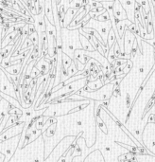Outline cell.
I'll list each match as a JSON object with an SVG mask.
<instances>
[{
    "mask_svg": "<svg viewBox=\"0 0 155 162\" xmlns=\"http://www.w3.org/2000/svg\"><path fill=\"white\" fill-rule=\"evenodd\" d=\"M20 137H21V134L17 135L16 137H12V138H8L6 140H3V142L0 143V152L3 153L5 155H10L11 156L16 148L17 145L19 143L20 140Z\"/></svg>",
    "mask_w": 155,
    "mask_h": 162,
    "instance_id": "6da1fadb",
    "label": "cell"
},
{
    "mask_svg": "<svg viewBox=\"0 0 155 162\" xmlns=\"http://www.w3.org/2000/svg\"><path fill=\"white\" fill-rule=\"evenodd\" d=\"M113 14L115 18L119 20H124L127 19V12L123 9L122 4L120 3V0H115L114 1V6H113Z\"/></svg>",
    "mask_w": 155,
    "mask_h": 162,
    "instance_id": "7a4b0ae2",
    "label": "cell"
},
{
    "mask_svg": "<svg viewBox=\"0 0 155 162\" xmlns=\"http://www.w3.org/2000/svg\"><path fill=\"white\" fill-rule=\"evenodd\" d=\"M52 6V0H45V8H43V11H45V17H47L51 24L55 25L54 21V16H53V10L51 8Z\"/></svg>",
    "mask_w": 155,
    "mask_h": 162,
    "instance_id": "3957f363",
    "label": "cell"
},
{
    "mask_svg": "<svg viewBox=\"0 0 155 162\" xmlns=\"http://www.w3.org/2000/svg\"><path fill=\"white\" fill-rule=\"evenodd\" d=\"M130 23H132V22L131 21H129L127 19H124V20H120L117 23V24H116V30H117V34H118V36H119L120 39L124 36L125 30L128 28V25H130Z\"/></svg>",
    "mask_w": 155,
    "mask_h": 162,
    "instance_id": "277c9868",
    "label": "cell"
},
{
    "mask_svg": "<svg viewBox=\"0 0 155 162\" xmlns=\"http://www.w3.org/2000/svg\"><path fill=\"white\" fill-rule=\"evenodd\" d=\"M79 42H80V44L82 45V49L84 50L90 51V52H93V51L96 50V49H95L94 45H92V43L88 40L86 37H84L82 34H80V33H79Z\"/></svg>",
    "mask_w": 155,
    "mask_h": 162,
    "instance_id": "5b68a950",
    "label": "cell"
},
{
    "mask_svg": "<svg viewBox=\"0 0 155 162\" xmlns=\"http://www.w3.org/2000/svg\"><path fill=\"white\" fill-rule=\"evenodd\" d=\"M77 11H78V9L71 8V7H69L67 10H66V11L64 13V26H65V28L67 26H69V24L71 23L73 17L77 13Z\"/></svg>",
    "mask_w": 155,
    "mask_h": 162,
    "instance_id": "8992f818",
    "label": "cell"
},
{
    "mask_svg": "<svg viewBox=\"0 0 155 162\" xmlns=\"http://www.w3.org/2000/svg\"><path fill=\"white\" fill-rule=\"evenodd\" d=\"M3 68V67H2ZM6 72H8L9 74L11 75H16V74H19L22 72V63H19V64H11L6 68H3Z\"/></svg>",
    "mask_w": 155,
    "mask_h": 162,
    "instance_id": "52a82bcc",
    "label": "cell"
},
{
    "mask_svg": "<svg viewBox=\"0 0 155 162\" xmlns=\"http://www.w3.org/2000/svg\"><path fill=\"white\" fill-rule=\"evenodd\" d=\"M115 41H116V33L114 30V29L111 28V30L108 32V36H107V47H108V49L112 48Z\"/></svg>",
    "mask_w": 155,
    "mask_h": 162,
    "instance_id": "ba28073f",
    "label": "cell"
},
{
    "mask_svg": "<svg viewBox=\"0 0 155 162\" xmlns=\"http://www.w3.org/2000/svg\"><path fill=\"white\" fill-rule=\"evenodd\" d=\"M97 80L90 81L89 83H86L88 86L90 87V89H91L93 92L98 90L99 88H101V87L103 86V83H102V81H101L100 79H98V78H97Z\"/></svg>",
    "mask_w": 155,
    "mask_h": 162,
    "instance_id": "9c48e42d",
    "label": "cell"
},
{
    "mask_svg": "<svg viewBox=\"0 0 155 162\" xmlns=\"http://www.w3.org/2000/svg\"><path fill=\"white\" fill-rule=\"evenodd\" d=\"M72 62H73V59L70 56H68L67 54L62 52V54H61V67H63L64 69H68V67L70 66Z\"/></svg>",
    "mask_w": 155,
    "mask_h": 162,
    "instance_id": "30bf717a",
    "label": "cell"
},
{
    "mask_svg": "<svg viewBox=\"0 0 155 162\" xmlns=\"http://www.w3.org/2000/svg\"><path fill=\"white\" fill-rule=\"evenodd\" d=\"M78 71H79V69H78V67H77V64H76L75 62L73 61L72 64H70V66H69L68 69H67V72H68V78H70V77L76 75V74L78 73Z\"/></svg>",
    "mask_w": 155,
    "mask_h": 162,
    "instance_id": "8fae6325",
    "label": "cell"
},
{
    "mask_svg": "<svg viewBox=\"0 0 155 162\" xmlns=\"http://www.w3.org/2000/svg\"><path fill=\"white\" fill-rule=\"evenodd\" d=\"M55 130H56V123L50 124L49 126L47 127L45 135H46L47 137H51V136H54V134H55Z\"/></svg>",
    "mask_w": 155,
    "mask_h": 162,
    "instance_id": "7c38bea8",
    "label": "cell"
},
{
    "mask_svg": "<svg viewBox=\"0 0 155 162\" xmlns=\"http://www.w3.org/2000/svg\"><path fill=\"white\" fill-rule=\"evenodd\" d=\"M35 125H36L37 129L42 130L43 127L45 126V116H39L38 119L35 121Z\"/></svg>",
    "mask_w": 155,
    "mask_h": 162,
    "instance_id": "4fadbf2b",
    "label": "cell"
},
{
    "mask_svg": "<svg viewBox=\"0 0 155 162\" xmlns=\"http://www.w3.org/2000/svg\"><path fill=\"white\" fill-rule=\"evenodd\" d=\"M97 21H100V22H107V21H110V14L107 11H105L104 12H102L101 14H99L97 17Z\"/></svg>",
    "mask_w": 155,
    "mask_h": 162,
    "instance_id": "5bb4252c",
    "label": "cell"
},
{
    "mask_svg": "<svg viewBox=\"0 0 155 162\" xmlns=\"http://www.w3.org/2000/svg\"><path fill=\"white\" fill-rule=\"evenodd\" d=\"M29 38L32 42L33 45H39V43H38L39 42V35H38L37 31H35V32L31 33L30 35H29Z\"/></svg>",
    "mask_w": 155,
    "mask_h": 162,
    "instance_id": "9a60e30c",
    "label": "cell"
},
{
    "mask_svg": "<svg viewBox=\"0 0 155 162\" xmlns=\"http://www.w3.org/2000/svg\"><path fill=\"white\" fill-rule=\"evenodd\" d=\"M140 5H141V8L146 11V13H148L149 12L150 6H149V3H148V0H141Z\"/></svg>",
    "mask_w": 155,
    "mask_h": 162,
    "instance_id": "2e32d148",
    "label": "cell"
},
{
    "mask_svg": "<svg viewBox=\"0 0 155 162\" xmlns=\"http://www.w3.org/2000/svg\"><path fill=\"white\" fill-rule=\"evenodd\" d=\"M97 126L102 130V132L105 133V134H107V133H108V131H107V127H106L105 123H104V122L101 121V119L99 118V116H97Z\"/></svg>",
    "mask_w": 155,
    "mask_h": 162,
    "instance_id": "e0dca14e",
    "label": "cell"
},
{
    "mask_svg": "<svg viewBox=\"0 0 155 162\" xmlns=\"http://www.w3.org/2000/svg\"><path fill=\"white\" fill-rule=\"evenodd\" d=\"M127 65H125L126 67H124V69H123V73L124 74H127L130 70V69H131V67H132V63L130 61V60H128V62H127Z\"/></svg>",
    "mask_w": 155,
    "mask_h": 162,
    "instance_id": "ac0fdd59",
    "label": "cell"
},
{
    "mask_svg": "<svg viewBox=\"0 0 155 162\" xmlns=\"http://www.w3.org/2000/svg\"><path fill=\"white\" fill-rule=\"evenodd\" d=\"M113 90H114V91H113V94H114V96L117 97V96H119V95H120V93H121V90H120L119 85H118V86L114 87V89H113Z\"/></svg>",
    "mask_w": 155,
    "mask_h": 162,
    "instance_id": "d6986e66",
    "label": "cell"
},
{
    "mask_svg": "<svg viewBox=\"0 0 155 162\" xmlns=\"http://www.w3.org/2000/svg\"><path fill=\"white\" fill-rule=\"evenodd\" d=\"M126 104H127V108H130V94H127V96H126Z\"/></svg>",
    "mask_w": 155,
    "mask_h": 162,
    "instance_id": "ffe728a7",
    "label": "cell"
},
{
    "mask_svg": "<svg viewBox=\"0 0 155 162\" xmlns=\"http://www.w3.org/2000/svg\"><path fill=\"white\" fill-rule=\"evenodd\" d=\"M5 160V154L0 152V162H3Z\"/></svg>",
    "mask_w": 155,
    "mask_h": 162,
    "instance_id": "44dd1931",
    "label": "cell"
},
{
    "mask_svg": "<svg viewBox=\"0 0 155 162\" xmlns=\"http://www.w3.org/2000/svg\"><path fill=\"white\" fill-rule=\"evenodd\" d=\"M102 104H103L104 107H107V106L109 105V101H104V102H102Z\"/></svg>",
    "mask_w": 155,
    "mask_h": 162,
    "instance_id": "7402d4cb",
    "label": "cell"
},
{
    "mask_svg": "<svg viewBox=\"0 0 155 162\" xmlns=\"http://www.w3.org/2000/svg\"><path fill=\"white\" fill-rule=\"evenodd\" d=\"M76 124H77L78 126H80V125L82 124V121H77V122H76Z\"/></svg>",
    "mask_w": 155,
    "mask_h": 162,
    "instance_id": "603a6c76",
    "label": "cell"
},
{
    "mask_svg": "<svg viewBox=\"0 0 155 162\" xmlns=\"http://www.w3.org/2000/svg\"><path fill=\"white\" fill-rule=\"evenodd\" d=\"M139 72H140V73H143V72H144V67H140V68H139Z\"/></svg>",
    "mask_w": 155,
    "mask_h": 162,
    "instance_id": "cb8c5ba5",
    "label": "cell"
},
{
    "mask_svg": "<svg viewBox=\"0 0 155 162\" xmlns=\"http://www.w3.org/2000/svg\"><path fill=\"white\" fill-rule=\"evenodd\" d=\"M105 150H106L107 152H110V151H111V148H110L109 146H107V147H105Z\"/></svg>",
    "mask_w": 155,
    "mask_h": 162,
    "instance_id": "d4e9b609",
    "label": "cell"
},
{
    "mask_svg": "<svg viewBox=\"0 0 155 162\" xmlns=\"http://www.w3.org/2000/svg\"><path fill=\"white\" fill-rule=\"evenodd\" d=\"M135 133H136V135H138V136L140 135V131H139V130H136V131H135Z\"/></svg>",
    "mask_w": 155,
    "mask_h": 162,
    "instance_id": "484cf974",
    "label": "cell"
},
{
    "mask_svg": "<svg viewBox=\"0 0 155 162\" xmlns=\"http://www.w3.org/2000/svg\"><path fill=\"white\" fill-rule=\"evenodd\" d=\"M151 146H152V147H155V141H152V142H151Z\"/></svg>",
    "mask_w": 155,
    "mask_h": 162,
    "instance_id": "4316f807",
    "label": "cell"
},
{
    "mask_svg": "<svg viewBox=\"0 0 155 162\" xmlns=\"http://www.w3.org/2000/svg\"><path fill=\"white\" fill-rule=\"evenodd\" d=\"M151 2H152V5L155 6V0H151Z\"/></svg>",
    "mask_w": 155,
    "mask_h": 162,
    "instance_id": "83f0119b",
    "label": "cell"
}]
</instances>
